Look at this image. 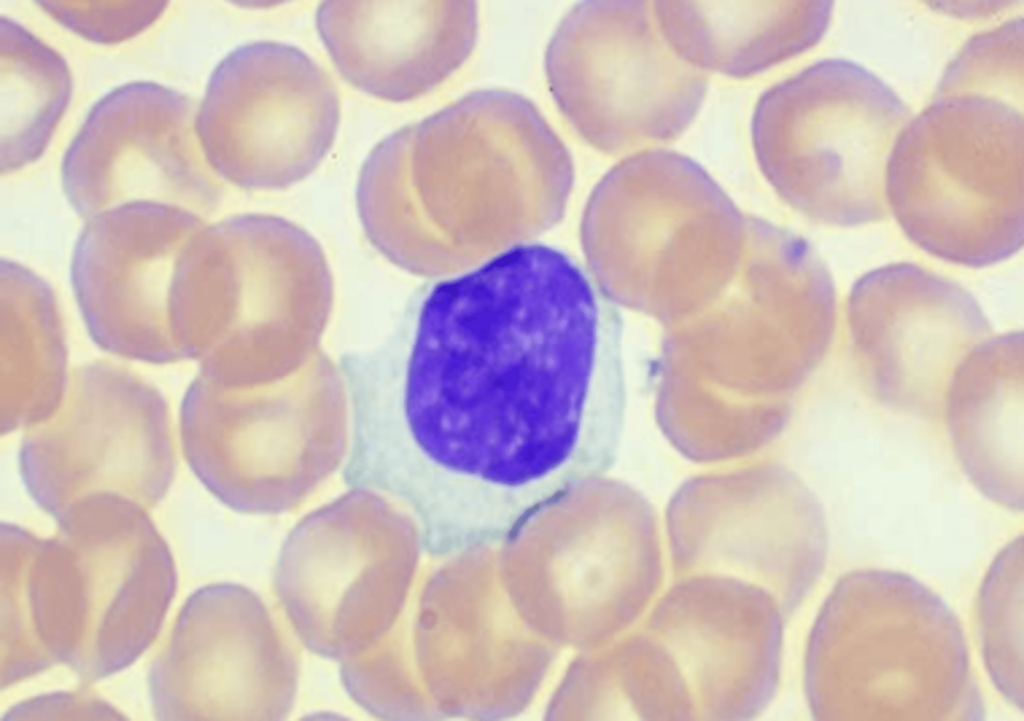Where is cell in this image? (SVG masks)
<instances>
[{
    "instance_id": "obj_1",
    "label": "cell",
    "mask_w": 1024,
    "mask_h": 721,
    "mask_svg": "<svg viewBox=\"0 0 1024 721\" xmlns=\"http://www.w3.org/2000/svg\"><path fill=\"white\" fill-rule=\"evenodd\" d=\"M625 403L615 302L561 250L518 244L429 283L384 370L351 383L346 474L430 547H488L605 475Z\"/></svg>"
},
{
    "instance_id": "obj_2",
    "label": "cell",
    "mask_w": 1024,
    "mask_h": 721,
    "mask_svg": "<svg viewBox=\"0 0 1024 721\" xmlns=\"http://www.w3.org/2000/svg\"><path fill=\"white\" fill-rule=\"evenodd\" d=\"M573 179L567 147L532 102L508 90H478L397 131L384 208L432 256L444 230L511 236L552 225Z\"/></svg>"
},
{
    "instance_id": "obj_3",
    "label": "cell",
    "mask_w": 1024,
    "mask_h": 721,
    "mask_svg": "<svg viewBox=\"0 0 1024 721\" xmlns=\"http://www.w3.org/2000/svg\"><path fill=\"white\" fill-rule=\"evenodd\" d=\"M334 302L318 241L273 215L243 214L205 225L184 249L173 279L170 323L182 360L217 382L251 386L282 379L320 351Z\"/></svg>"
},
{
    "instance_id": "obj_4",
    "label": "cell",
    "mask_w": 1024,
    "mask_h": 721,
    "mask_svg": "<svg viewBox=\"0 0 1024 721\" xmlns=\"http://www.w3.org/2000/svg\"><path fill=\"white\" fill-rule=\"evenodd\" d=\"M817 720L975 719L964 632L934 591L892 570L837 581L813 624L804 669Z\"/></svg>"
},
{
    "instance_id": "obj_5",
    "label": "cell",
    "mask_w": 1024,
    "mask_h": 721,
    "mask_svg": "<svg viewBox=\"0 0 1024 721\" xmlns=\"http://www.w3.org/2000/svg\"><path fill=\"white\" fill-rule=\"evenodd\" d=\"M1023 103L938 92L898 137L885 175L905 235L943 261L987 267L1024 242Z\"/></svg>"
},
{
    "instance_id": "obj_6",
    "label": "cell",
    "mask_w": 1024,
    "mask_h": 721,
    "mask_svg": "<svg viewBox=\"0 0 1024 721\" xmlns=\"http://www.w3.org/2000/svg\"><path fill=\"white\" fill-rule=\"evenodd\" d=\"M587 234L610 244L613 296L670 328L709 307L735 277L748 217L695 161L676 152L630 157L601 180Z\"/></svg>"
},
{
    "instance_id": "obj_7",
    "label": "cell",
    "mask_w": 1024,
    "mask_h": 721,
    "mask_svg": "<svg viewBox=\"0 0 1024 721\" xmlns=\"http://www.w3.org/2000/svg\"><path fill=\"white\" fill-rule=\"evenodd\" d=\"M180 437L191 470L225 505L247 514L286 512L346 461L345 375L321 350L264 384L227 385L198 372L181 404Z\"/></svg>"
},
{
    "instance_id": "obj_8",
    "label": "cell",
    "mask_w": 1024,
    "mask_h": 721,
    "mask_svg": "<svg viewBox=\"0 0 1024 721\" xmlns=\"http://www.w3.org/2000/svg\"><path fill=\"white\" fill-rule=\"evenodd\" d=\"M836 320L835 286L816 249L749 217L735 277L704 311L671 328L663 351L731 399L789 402L823 362Z\"/></svg>"
},
{
    "instance_id": "obj_9",
    "label": "cell",
    "mask_w": 1024,
    "mask_h": 721,
    "mask_svg": "<svg viewBox=\"0 0 1024 721\" xmlns=\"http://www.w3.org/2000/svg\"><path fill=\"white\" fill-rule=\"evenodd\" d=\"M909 119L874 74L826 59L760 97L752 143L763 175L792 208L825 225L859 226L888 213L886 168Z\"/></svg>"
},
{
    "instance_id": "obj_10",
    "label": "cell",
    "mask_w": 1024,
    "mask_h": 721,
    "mask_svg": "<svg viewBox=\"0 0 1024 721\" xmlns=\"http://www.w3.org/2000/svg\"><path fill=\"white\" fill-rule=\"evenodd\" d=\"M420 546L407 511L368 488L301 519L279 554L276 588L302 643L342 661L382 637L405 608Z\"/></svg>"
},
{
    "instance_id": "obj_11",
    "label": "cell",
    "mask_w": 1024,
    "mask_h": 721,
    "mask_svg": "<svg viewBox=\"0 0 1024 721\" xmlns=\"http://www.w3.org/2000/svg\"><path fill=\"white\" fill-rule=\"evenodd\" d=\"M545 72L568 123L607 154L674 140L707 85L662 35L653 3L643 1L577 4L547 46Z\"/></svg>"
},
{
    "instance_id": "obj_12",
    "label": "cell",
    "mask_w": 1024,
    "mask_h": 721,
    "mask_svg": "<svg viewBox=\"0 0 1024 721\" xmlns=\"http://www.w3.org/2000/svg\"><path fill=\"white\" fill-rule=\"evenodd\" d=\"M666 532L677 576L751 582L776 599L785 617L810 594L828 555L821 503L795 472L774 462L686 479L668 503Z\"/></svg>"
},
{
    "instance_id": "obj_13",
    "label": "cell",
    "mask_w": 1024,
    "mask_h": 721,
    "mask_svg": "<svg viewBox=\"0 0 1024 721\" xmlns=\"http://www.w3.org/2000/svg\"><path fill=\"white\" fill-rule=\"evenodd\" d=\"M19 466L32 497L59 519L99 496L151 506L164 497L176 470L167 401L120 365L78 366L55 412L26 429Z\"/></svg>"
},
{
    "instance_id": "obj_14",
    "label": "cell",
    "mask_w": 1024,
    "mask_h": 721,
    "mask_svg": "<svg viewBox=\"0 0 1024 721\" xmlns=\"http://www.w3.org/2000/svg\"><path fill=\"white\" fill-rule=\"evenodd\" d=\"M339 112L336 87L320 65L296 47L261 41L216 67L196 131L216 175L246 190H280L322 162Z\"/></svg>"
},
{
    "instance_id": "obj_15",
    "label": "cell",
    "mask_w": 1024,
    "mask_h": 721,
    "mask_svg": "<svg viewBox=\"0 0 1024 721\" xmlns=\"http://www.w3.org/2000/svg\"><path fill=\"white\" fill-rule=\"evenodd\" d=\"M846 316L854 358L870 392L923 418L940 415L956 368L992 332L966 289L904 262L855 281Z\"/></svg>"
},
{
    "instance_id": "obj_16",
    "label": "cell",
    "mask_w": 1024,
    "mask_h": 721,
    "mask_svg": "<svg viewBox=\"0 0 1024 721\" xmlns=\"http://www.w3.org/2000/svg\"><path fill=\"white\" fill-rule=\"evenodd\" d=\"M182 94L155 83L124 85L103 97L68 148L64 191L87 219L114 207L154 202L200 215L220 188Z\"/></svg>"
},
{
    "instance_id": "obj_17",
    "label": "cell",
    "mask_w": 1024,
    "mask_h": 721,
    "mask_svg": "<svg viewBox=\"0 0 1024 721\" xmlns=\"http://www.w3.org/2000/svg\"><path fill=\"white\" fill-rule=\"evenodd\" d=\"M206 223L190 210L134 202L88 219L72 254L83 321L103 350L149 363L181 361L170 323L179 259Z\"/></svg>"
},
{
    "instance_id": "obj_18",
    "label": "cell",
    "mask_w": 1024,
    "mask_h": 721,
    "mask_svg": "<svg viewBox=\"0 0 1024 721\" xmlns=\"http://www.w3.org/2000/svg\"><path fill=\"white\" fill-rule=\"evenodd\" d=\"M784 614L764 588L701 574L678 580L645 630L671 653L698 719L746 720L772 702L780 680Z\"/></svg>"
},
{
    "instance_id": "obj_19",
    "label": "cell",
    "mask_w": 1024,
    "mask_h": 721,
    "mask_svg": "<svg viewBox=\"0 0 1024 721\" xmlns=\"http://www.w3.org/2000/svg\"><path fill=\"white\" fill-rule=\"evenodd\" d=\"M316 24L350 84L402 102L430 92L469 57L478 7L473 1L325 2Z\"/></svg>"
},
{
    "instance_id": "obj_20",
    "label": "cell",
    "mask_w": 1024,
    "mask_h": 721,
    "mask_svg": "<svg viewBox=\"0 0 1024 721\" xmlns=\"http://www.w3.org/2000/svg\"><path fill=\"white\" fill-rule=\"evenodd\" d=\"M195 610V691L212 719L282 720L298 670L290 646L258 595L239 585L200 594Z\"/></svg>"
},
{
    "instance_id": "obj_21",
    "label": "cell",
    "mask_w": 1024,
    "mask_h": 721,
    "mask_svg": "<svg viewBox=\"0 0 1024 721\" xmlns=\"http://www.w3.org/2000/svg\"><path fill=\"white\" fill-rule=\"evenodd\" d=\"M1023 349L1021 331L983 341L956 368L944 405L951 442L969 481L1016 512L1024 506Z\"/></svg>"
},
{
    "instance_id": "obj_22",
    "label": "cell",
    "mask_w": 1024,
    "mask_h": 721,
    "mask_svg": "<svg viewBox=\"0 0 1024 721\" xmlns=\"http://www.w3.org/2000/svg\"><path fill=\"white\" fill-rule=\"evenodd\" d=\"M662 35L686 62L731 77L760 73L813 47L832 3L655 2Z\"/></svg>"
},
{
    "instance_id": "obj_23",
    "label": "cell",
    "mask_w": 1024,
    "mask_h": 721,
    "mask_svg": "<svg viewBox=\"0 0 1024 721\" xmlns=\"http://www.w3.org/2000/svg\"><path fill=\"white\" fill-rule=\"evenodd\" d=\"M0 274L1 434L34 426L61 404L68 388V352L54 293L13 261Z\"/></svg>"
},
{
    "instance_id": "obj_24",
    "label": "cell",
    "mask_w": 1024,
    "mask_h": 721,
    "mask_svg": "<svg viewBox=\"0 0 1024 721\" xmlns=\"http://www.w3.org/2000/svg\"><path fill=\"white\" fill-rule=\"evenodd\" d=\"M788 403L734 401L677 369L659 365L656 421L669 444L697 464L724 465L765 450L790 421Z\"/></svg>"
},
{
    "instance_id": "obj_25",
    "label": "cell",
    "mask_w": 1024,
    "mask_h": 721,
    "mask_svg": "<svg viewBox=\"0 0 1024 721\" xmlns=\"http://www.w3.org/2000/svg\"><path fill=\"white\" fill-rule=\"evenodd\" d=\"M0 169L12 173L44 152L68 105L63 58L25 28L1 18Z\"/></svg>"
},
{
    "instance_id": "obj_26",
    "label": "cell",
    "mask_w": 1024,
    "mask_h": 721,
    "mask_svg": "<svg viewBox=\"0 0 1024 721\" xmlns=\"http://www.w3.org/2000/svg\"><path fill=\"white\" fill-rule=\"evenodd\" d=\"M596 712L639 720H694L689 686L667 648L644 629L595 664Z\"/></svg>"
},
{
    "instance_id": "obj_27",
    "label": "cell",
    "mask_w": 1024,
    "mask_h": 721,
    "mask_svg": "<svg viewBox=\"0 0 1024 721\" xmlns=\"http://www.w3.org/2000/svg\"><path fill=\"white\" fill-rule=\"evenodd\" d=\"M1023 537L1007 544L989 567L978 596V626L991 681L1011 705L1024 708Z\"/></svg>"
},
{
    "instance_id": "obj_28",
    "label": "cell",
    "mask_w": 1024,
    "mask_h": 721,
    "mask_svg": "<svg viewBox=\"0 0 1024 721\" xmlns=\"http://www.w3.org/2000/svg\"><path fill=\"white\" fill-rule=\"evenodd\" d=\"M938 91H971L1023 102L1022 20L972 40Z\"/></svg>"
},
{
    "instance_id": "obj_29",
    "label": "cell",
    "mask_w": 1024,
    "mask_h": 721,
    "mask_svg": "<svg viewBox=\"0 0 1024 721\" xmlns=\"http://www.w3.org/2000/svg\"><path fill=\"white\" fill-rule=\"evenodd\" d=\"M51 16L71 31L100 43L128 39L145 30L164 11L163 2H44Z\"/></svg>"
}]
</instances>
